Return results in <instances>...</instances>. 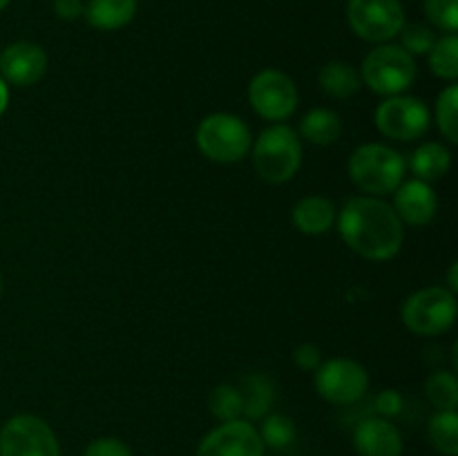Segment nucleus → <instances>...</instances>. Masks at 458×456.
Returning <instances> with one entry per match:
<instances>
[{
	"label": "nucleus",
	"instance_id": "26",
	"mask_svg": "<svg viewBox=\"0 0 458 456\" xmlns=\"http://www.w3.org/2000/svg\"><path fill=\"white\" fill-rule=\"evenodd\" d=\"M437 125L443 139L450 143H458V85L450 83L437 98Z\"/></svg>",
	"mask_w": 458,
	"mask_h": 456
},
{
	"label": "nucleus",
	"instance_id": "17",
	"mask_svg": "<svg viewBox=\"0 0 458 456\" xmlns=\"http://www.w3.org/2000/svg\"><path fill=\"white\" fill-rule=\"evenodd\" d=\"M407 168L411 170L414 179L420 182H438L445 177L452 168V152L445 143L441 141H425L416 148L405 161Z\"/></svg>",
	"mask_w": 458,
	"mask_h": 456
},
{
	"label": "nucleus",
	"instance_id": "14",
	"mask_svg": "<svg viewBox=\"0 0 458 456\" xmlns=\"http://www.w3.org/2000/svg\"><path fill=\"white\" fill-rule=\"evenodd\" d=\"M398 219L407 226L423 228L437 217L438 213V195L432 183L420 182V179H410L403 182L394 190V204Z\"/></svg>",
	"mask_w": 458,
	"mask_h": 456
},
{
	"label": "nucleus",
	"instance_id": "5",
	"mask_svg": "<svg viewBox=\"0 0 458 456\" xmlns=\"http://www.w3.org/2000/svg\"><path fill=\"white\" fill-rule=\"evenodd\" d=\"M360 79L362 85L380 97L405 94L416 80V61L401 45H376L362 58Z\"/></svg>",
	"mask_w": 458,
	"mask_h": 456
},
{
	"label": "nucleus",
	"instance_id": "10",
	"mask_svg": "<svg viewBox=\"0 0 458 456\" xmlns=\"http://www.w3.org/2000/svg\"><path fill=\"white\" fill-rule=\"evenodd\" d=\"M313 384L331 405H353L369 389V371L352 358H331L313 371Z\"/></svg>",
	"mask_w": 458,
	"mask_h": 456
},
{
	"label": "nucleus",
	"instance_id": "23",
	"mask_svg": "<svg viewBox=\"0 0 458 456\" xmlns=\"http://www.w3.org/2000/svg\"><path fill=\"white\" fill-rule=\"evenodd\" d=\"M429 441L443 456H458V414L456 411H434L428 423Z\"/></svg>",
	"mask_w": 458,
	"mask_h": 456
},
{
	"label": "nucleus",
	"instance_id": "3",
	"mask_svg": "<svg viewBox=\"0 0 458 456\" xmlns=\"http://www.w3.org/2000/svg\"><path fill=\"white\" fill-rule=\"evenodd\" d=\"M349 179L358 190L371 197L394 195L405 182V156L387 143H362L349 156Z\"/></svg>",
	"mask_w": 458,
	"mask_h": 456
},
{
	"label": "nucleus",
	"instance_id": "25",
	"mask_svg": "<svg viewBox=\"0 0 458 456\" xmlns=\"http://www.w3.org/2000/svg\"><path fill=\"white\" fill-rule=\"evenodd\" d=\"M208 411L219 420V423H228V420L242 418L244 411V398H242L240 387L235 384H217L213 392L208 393Z\"/></svg>",
	"mask_w": 458,
	"mask_h": 456
},
{
	"label": "nucleus",
	"instance_id": "35",
	"mask_svg": "<svg viewBox=\"0 0 458 456\" xmlns=\"http://www.w3.org/2000/svg\"><path fill=\"white\" fill-rule=\"evenodd\" d=\"M7 106H9V85L0 79V116L7 112Z\"/></svg>",
	"mask_w": 458,
	"mask_h": 456
},
{
	"label": "nucleus",
	"instance_id": "20",
	"mask_svg": "<svg viewBox=\"0 0 458 456\" xmlns=\"http://www.w3.org/2000/svg\"><path fill=\"white\" fill-rule=\"evenodd\" d=\"M300 139L313 143V146H331L343 134V121L338 112L329 107H313L300 119Z\"/></svg>",
	"mask_w": 458,
	"mask_h": 456
},
{
	"label": "nucleus",
	"instance_id": "29",
	"mask_svg": "<svg viewBox=\"0 0 458 456\" xmlns=\"http://www.w3.org/2000/svg\"><path fill=\"white\" fill-rule=\"evenodd\" d=\"M425 16H428L429 27L445 31V34H456L458 30V0H423Z\"/></svg>",
	"mask_w": 458,
	"mask_h": 456
},
{
	"label": "nucleus",
	"instance_id": "27",
	"mask_svg": "<svg viewBox=\"0 0 458 456\" xmlns=\"http://www.w3.org/2000/svg\"><path fill=\"white\" fill-rule=\"evenodd\" d=\"M259 436H262L264 447H273V450H284L295 441V423L286 414H267L262 418V427H258Z\"/></svg>",
	"mask_w": 458,
	"mask_h": 456
},
{
	"label": "nucleus",
	"instance_id": "19",
	"mask_svg": "<svg viewBox=\"0 0 458 456\" xmlns=\"http://www.w3.org/2000/svg\"><path fill=\"white\" fill-rule=\"evenodd\" d=\"M318 85L331 98H349L360 92V70L347 61H329L318 72Z\"/></svg>",
	"mask_w": 458,
	"mask_h": 456
},
{
	"label": "nucleus",
	"instance_id": "22",
	"mask_svg": "<svg viewBox=\"0 0 458 456\" xmlns=\"http://www.w3.org/2000/svg\"><path fill=\"white\" fill-rule=\"evenodd\" d=\"M429 70L434 76L454 83L458 79V38L456 34H443L428 52Z\"/></svg>",
	"mask_w": 458,
	"mask_h": 456
},
{
	"label": "nucleus",
	"instance_id": "24",
	"mask_svg": "<svg viewBox=\"0 0 458 456\" xmlns=\"http://www.w3.org/2000/svg\"><path fill=\"white\" fill-rule=\"evenodd\" d=\"M425 396L437 411H456L458 383L454 371H434L425 380Z\"/></svg>",
	"mask_w": 458,
	"mask_h": 456
},
{
	"label": "nucleus",
	"instance_id": "6",
	"mask_svg": "<svg viewBox=\"0 0 458 456\" xmlns=\"http://www.w3.org/2000/svg\"><path fill=\"white\" fill-rule=\"evenodd\" d=\"M456 295L445 286L414 291L401 307V320L411 334L434 338L450 331L456 322Z\"/></svg>",
	"mask_w": 458,
	"mask_h": 456
},
{
	"label": "nucleus",
	"instance_id": "11",
	"mask_svg": "<svg viewBox=\"0 0 458 456\" xmlns=\"http://www.w3.org/2000/svg\"><path fill=\"white\" fill-rule=\"evenodd\" d=\"M0 456H61V445L47 420L16 414L0 427Z\"/></svg>",
	"mask_w": 458,
	"mask_h": 456
},
{
	"label": "nucleus",
	"instance_id": "33",
	"mask_svg": "<svg viewBox=\"0 0 458 456\" xmlns=\"http://www.w3.org/2000/svg\"><path fill=\"white\" fill-rule=\"evenodd\" d=\"M85 3L83 0H54V13L61 21H76L83 16Z\"/></svg>",
	"mask_w": 458,
	"mask_h": 456
},
{
	"label": "nucleus",
	"instance_id": "8",
	"mask_svg": "<svg viewBox=\"0 0 458 456\" xmlns=\"http://www.w3.org/2000/svg\"><path fill=\"white\" fill-rule=\"evenodd\" d=\"M347 22L358 38L383 45L401 34L405 9L401 0H347Z\"/></svg>",
	"mask_w": 458,
	"mask_h": 456
},
{
	"label": "nucleus",
	"instance_id": "4",
	"mask_svg": "<svg viewBox=\"0 0 458 456\" xmlns=\"http://www.w3.org/2000/svg\"><path fill=\"white\" fill-rule=\"evenodd\" d=\"M197 150L215 164H240L253 146V134L249 123L237 114L215 112L204 116L195 132Z\"/></svg>",
	"mask_w": 458,
	"mask_h": 456
},
{
	"label": "nucleus",
	"instance_id": "32",
	"mask_svg": "<svg viewBox=\"0 0 458 456\" xmlns=\"http://www.w3.org/2000/svg\"><path fill=\"white\" fill-rule=\"evenodd\" d=\"M293 362L300 367V369L316 371L318 367L322 365L320 347H316V344H311V342L300 344V347H295V351H293Z\"/></svg>",
	"mask_w": 458,
	"mask_h": 456
},
{
	"label": "nucleus",
	"instance_id": "31",
	"mask_svg": "<svg viewBox=\"0 0 458 456\" xmlns=\"http://www.w3.org/2000/svg\"><path fill=\"white\" fill-rule=\"evenodd\" d=\"M374 411L380 418H394L403 411V393L396 389H383L374 398Z\"/></svg>",
	"mask_w": 458,
	"mask_h": 456
},
{
	"label": "nucleus",
	"instance_id": "15",
	"mask_svg": "<svg viewBox=\"0 0 458 456\" xmlns=\"http://www.w3.org/2000/svg\"><path fill=\"white\" fill-rule=\"evenodd\" d=\"M353 450L358 456H403V434L389 418L369 416L353 427Z\"/></svg>",
	"mask_w": 458,
	"mask_h": 456
},
{
	"label": "nucleus",
	"instance_id": "37",
	"mask_svg": "<svg viewBox=\"0 0 458 456\" xmlns=\"http://www.w3.org/2000/svg\"><path fill=\"white\" fill-rule=\"evenodd\" d=\"M3 289H4V282H3V273H0V295H3Z\"/></svg>",
	"mask_w": 458,
	"mask_h": 456
},
{
	"label": "nucleus",
	"instance_id": "2",
	"mask_svg": "<svg viewBox=\"0 0 458 456\" xmlns=\"http://www.w3.org/2000/svg\"><path fill=\"white\" fill-rule=\"evenodd\" d=\"M250 159L262 182L280 186L291 182L302 168V139L291 125L271 123L253 139Z\"/></svg>",
	"mask_w": 458,
	"mask_h": 456
},
{
	"label": "nucleus",
	"instance_id": "28",
	"mask_svg": "<svg viewBox=\"0 0 458 456\" xmlns=\"http://www.w3.org/2000/svg\"><path fill=\"white\" fill-rule=\"evenodd\" d=\"M401 47L405 49L410 56H428L429 49L437 43V31L434 27L425 25V22H405L401 30Z\"/></svg>",
	"mask_w": 458,
	"mask_h": 456
},
{
	"label": "nucleus",
	"instance_id": "36",
	"mask_svg": "<svg viewBox=\"0 0 458 456\" xmlns=\"http://www.w3.org/2000/svg\"><path fill=\"white\" fill-rule=\"evenodd\" d=\"M9 3H12V0H0V12H3V9H4V7H7V4H9Z\"/></svg>",
	"mask_w": 458,
	"mask_h": 456
},
{
	"label": "nucleus",
	"instance_id": "13",
	"mask_svg": "<svg viewBox=\"0 0 458 456\" xmlns=\"http://www.w3.org/2000/svg\"><path fill=\"white\" fill-rule=\"evenodd\" d=\"M47 72V52L31 40H16L0 49V79L13 88H31Z\"/></svg>",
	"mask_w": 458,
	"mask_h": 456
},
{
	"label": "nucleus",
	"instance_id": "21",
	"mask_svg": "<svg viewBox=\"0 0 458 456\" xmlns=\"http://www.w3.org/2000/svg\"><path fill=\"white\" fill-rule=\"evenodd\" d=\"M242 398H244V411L242 418L246 420H262L264 416L271 414L273 401H276V392H273V383L262 374H250L244 378V384L240 387Z\"/></svg>",
	"mask_w": 458,
	"mask_h": 456
},
{
	"label": "nucleus",
	"instance_id": "9",
	"mask_svg": "<svg viewBox=\"0 0 458 456\" xmlns=\"http://www.w3.org/2000/svg\"><path fill=\"white\" fill-rule=\"evenodd\" d=\"M374 121L383 137L410 143L428 134L432 112L420 98L396 94V97H385V101L378 103Z\"/></svg>",
	"mask_w": 458,
	"mask_h": 456
},
{
	"label": "nucleus",
	"instance_id": "16",
	"mask_svg": "<svg viewBox=\"0 0 458 456\" xmlns=\"http://www.w3.org/2000/svg\"><path fill=\"white\" fill-rule=\"evenodd\" d=\"M335 217H338V208L329 197L322 195L302 197L291 208V222L302 235H325L335 226Z\"/></svg>",
	"mask_w": 458,
	"mask_h": 456
},
{
	"label": "nucleus",
	"instance_id": "12",
	"mask_svg": "<svg viewBox=\"0 0 458 456\" xmlns=\"http://www.w3.org/2000/svg\"><path fill=\"white\" fill-rule=\"evenodd\" d=\"M262 436L250 420L237 418L219 423L197 445V456H264Z\"/></svg>",
	"mask_w": 458,
	"mask_h": 456
},
{
	"label": "nucleus",
	"instance_id": "30",
	"mask_svg": "<svg viewBox=\"0 0 458 456\" xmlns=\"http://www.w3.org/2000/svg\"><path fill=\"white\" fill-rule=\"evenodd\" d=\"M83 456H134L132 450L125 441L114 436H101L88 443Z\"/></svg>",
	"mask_w": 458,
	"mask_h": 456
},
{
	"label": "nucleus",
	"instance_id": "18",
	"mask_svg": "<svg viewBox=\"0 0 458 456\" xmlns=\"http://www.w3.org/2000/svg\"><path fill=\"white\" fill-rule=\"evenodd\" d=\"M137 0H88L83 16L98 31H116L137 16Z\"/></svg>",
	"mask_w": 458,
	"mask_h": 456
},
{
	"label": "nucleus",
	"instance_id": "7",
	"mask_svg": "<svg viewBox=\"0 0 458 456\" xmlns=\"http://www.w3.org/2000/svg\"><path fill=\"white\" fill-rule=\"evenodd\" d=\"M249 103L255 114L262 116L264 121L284 123L300 106L298 85L286 72L267 67L250 79Z\"/></svg>",
	"mask_w": 458,
	"mask_h": 456
},
{
	"label": "nucleus",
	"instance_id": "38",
	"mask_svg": "<svg viewBox=\"0 0 458 456\" xmlns=\"http://www.w3.org/2000/svg\"><path fill=\"white\" fill-rule=\"evenodd\" d=\"M0 49H3V47H0Z\"/></svg>",
	"mask_w": 458,
	"mask_h": 456
},
{
	"label": "nucleus",
	"instance_id": "1",
	"mask_svg": "<svg viewBox=\"0 0 458 456\" xmlns=\"http://www.w3.org/2000/svg\"><path fill=\"white\" fill-rule=\"evenodd\" d=\"M344 244L369 262H389L405 241V224L383 197L358 195L344 201L335 217Z\"/></svg>",
	"mask_w": 458,
	"mask_h": 456
},
{
	"label": "nucleus",
	"instance_id": "34",
	"mask_svg": "<svg viewBox=\"0 0 458 456\" xmlns=\"http://www.w3.org/2000/svg\"><path fill=\"white\" fill-rule=\"evenodd\" d=\"M447 289L456 295V291H458V264L456 262H452L450 273H447Z\"/></svg>",
	"mask_w": 458,
	"mask_h": 456
}]
</instances>
